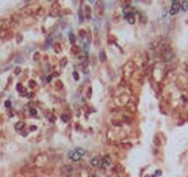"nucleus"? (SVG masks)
<instances>
[{
	"instance_id": "nucleus-1",
	"label": "nucleus",
	"mask_w": 188,
	"mask_h": 177,
	"mask_svg": "<svg viewBox=\"0 0 188 177\" xmlns=\"http://www.w3.org/2000/svg\"><path fill=\"white\" fill-rule=\"evenodd\" d=\"M84 154H85V150L83 149L78 148V149H76L73 151H70L69 156L68 157H69L70 160H74V161H78V160H81V158L84 156Z\"/></svg>"
},
{
	"instance_id": "nucleus-2",
	"label": "nucleus",
	"mask_w": 188,
	"mask_h": 177,
	"mask_svg": "<svg viewBox=\"0 0 188 177\" xmlns=\"http://www.w3.org/2000/svg\"><path fill=\"white\" fill-rule=\"evenodd\" d=\"M180 9H181V4H180L179 1L178 0H172L171 9H170V14L173 16V15L177 14Z\"/></svg>"
},
{
	"instance_id": "nucleus-3",
	"label": "nucleus",
	"mask_w": 188,
	"mask_h": 177,
	"mask_svg": "<svg viewBox=\"0 0 188 177\" xmlns=\"http://www.w3.org/2000/svg\"><path fill=\"white\" fill-rule=\"evenodd\" d=\"M95 12L99 17L102 16V14H103V4H102V2L101 1V0H98L97 2H96Z\"/></svg>"
},
{
	"instance_id": "nucleus-4",
	"label": "nucleus",
	"mask_w": 188,
	"mask_h": 177,
	"mask_svg": "<svg viewBox=\"0 0 188 177\" xmlns=\"http://www.w3.org/2000/svg\"><path fill=\"white\" fill-rule=\"evenodd\" d=\"M125 19L129 24H134L136 22V19L134 17V14H125Z\"/></svg>"
},
{
	"instance_id": "nucleus-5",
	"label": "nucleus",
	"mask_w": 188,
	"mask_h": 177,
	"mask_svg": "<svg viewBox=\"0 0 188 177\" xmlns=\"http://www.w3.org/2000/svg\"><path fill=\"white\" fill-rule=\"evenodd\" d=\"M7 32H9V31H7L6 29H1L0 30V38L1 39L6 38V36H7Z\"/></svg>"
},
{
	"instance_id": "nucleus-6",
	"label": "nucleus",
	"mask_w": 188,
	"mask_h": 177,
	"mask_svg": "<svg viewBox=\"0 0 188 177\" xmlns=\"http://www.w3.org/2000/svg\"><path fill=\"white\" fill-rule=\"evenodd\" d=\"M181 9H183V11H186L188 9V1L187 0H184L181 5Z\"/></svg>"
},
{
	"instance_id": "nucleus-7",
	"label": "nucleus",
	"mask_w": 188,
	"mask_h": 177,
	"mask_svg": "<svg viewBox=\"0 0 188 177\" xmlns=\"http://www.w3.org/2000/svg\"><path fill=\"white\" fill-rule=\"evenodd\" d=\"M24 127V123L23 122H19L15 124V128L17 130H21Z\"/></svg>"
},
{
	"instance_id": "nucleus-8",
	"label": "nucleus",
	"mask_w": 188,
	"mask_h": 177,
	"mask_svg": "<svg viewBox=\"0 0 188 177\" xmlns=\"http://www.w3.org/2000/svg\"><path fill=\"white\" fill-rule=\"evenodd\" d=\"M91 164L92 165V166H98V164H99V160H98V159H92V160H91Z\"/></svg>"
},
{
	"instance_id": "nucleus-9",
	"label": "nucleus",
	"mask_w": 188,
	"mask_h": 177,
	"mask_svg": "<svg viewBox=\"0 0 188 177\" xmlns=\"http://www.w3.org/2000/svg\"><path fill=\"white\" fill-rule=\"evenodd\" d=\"M91 9H89V6H86V15L88 16V17H89L91 16Z\"/></svg>"
},
{
	"instance_id": "nucleus-10",
	"label": "nucleus",
	"mask_w": 188,
	"mask_h": 177,
	"mask_svg": "<svg viewBox=\"0 0 188 177\" xmlns=\"http://www.w3.org/2000/svg\"><path fill=\"white\" fill-rule=\"evenodd\" d=\"M70 42H71V43H74V42H75V38H74V35L73 34H71L70 33Z\"/></svg>"
},
{
	"instance_id": "nucleus-11",
	"label": "nucleus",
	"mask_w": 188,
	"mask_h": 177,
	"mask_svg": "<svg viewBox=\"0 0 188 177\" xmlns=\"http://www.w3.org/2000/svg\"><path fill=\"white\" fill-rule=\"evenodd\" d=\"M31 113H32V114H36V113L37 112H36V110H31Z\"/></svg>"
},
{
	"instance_id": "nucleus-12",
	"label": "nucleus",
	"mask_w": 188,
	"mask_h": 177,
	"mask_svg": "<svg viewBox=\"0 0 188 177\" xmlns=\"http://www.w3.org/2000/svg\"><path fill=\"white\" fill-rule=\"evenodd\" d=\"M6 107H9V106H10V102H9V101H6Z\"/></svg>"
},
{
	"instance_id": "nucleus-13",
	"label": "nucleus",
	"mask_w": 188,
	"mask_h": 177,
	"mask_svg": "<svg viewBox=\"0 0 188 177\" xmlns=\"http://www.w3.org/2000/svg\"><path fill=\"white\" fill-rule=\"evenodd\" d=\"M23 1H28L29 2V1H32V0H23Z\"/></svg>"
}]
</instances>
